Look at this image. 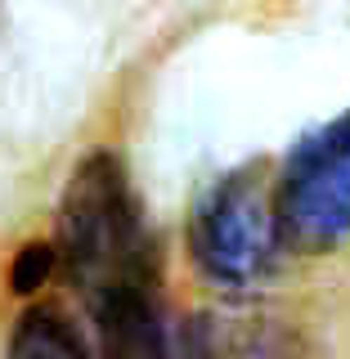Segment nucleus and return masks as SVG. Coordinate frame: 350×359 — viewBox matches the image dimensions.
Listing matches in <instances>:
<instances>
[{
	"mask_svg": "<svg viewBox=\"0 0 350 359\" xmlns=\"http://www.w3.org/2000/svg\"><path fill=\"white\" fill-rule=\"evenodd\" d=\"M54 256L86 306L121 287H153V243L117 153H86L72 166L54 220Z\"/></svg>",
	"mask_w": 350,
	"mask_h": 359,
	"instance_id": "nucleus-1",
	"label": "nucleus"
},
{
	"mask_svg": "<svg viewBox=\"0 0 350 359\" xmlns=\"http://www.w3.org/2000/svg\"><path fill=\"white\" fill-rule=\"evenodd\" d=\"M278 207L261 184V175H224L198 198L189 216V252L194 265L211 283L224 287H247L265 278L278 252Z\"/></svg>",
	"mask_w": 350,
	"mask_h": 359,
	"instance_id": "nucleus-2",
	"label": "nucleus"
},
{
	"mask_svg": "<svg viewBox=\"0 0 350 359\" xmlns=\"http://www.w3.org/2000/svg\"><path fill=\"white\" fill-rule=\"evenodd\" d=\"M274 207L283 238L301 247H332L350 233V112L292 153Z\"/></svg>",
	"mask_w": 350,
	"mask_h": 359,
	"instance_id": "nucleus-3",
	"label": "nucleus"
},
{
	"mask_svg": "<svg viewBox=\"0 0 350 359\" xmlns=\"http://www.w3.org/2000/svg\"><path fill=\"white\" fill-rule=\"evenodd\" d=\"M184 359H306V332L265 306H202L184 323Z\"/></svg>",
	"mask_w": 350,
	"mask_h": 359,
	"instance_id": "nucleus-4",
	"label": "nucleus"
},
{
	"mask_svg": "<svg viewBox=\"0 0 350 359\" xmlns=\"http://www.w3.org/2000/svg\"><path fill=\"white\" fill-rule=\"evenodd\" d=\"M90 310L99 328V359H171L153 287H121Z\"/></svg>",
	"mask_w": 350,
	"mask_h": 359,
	"instance_id": "nucleus-5",
	"label": "nucleus"
},
{
	"mask_svg": "<svg viewBox=\"0 0 350 359\" xmlns=\"http://www.w3.org/2000/svg\"><path fill=\"white\" fill-rule=\"evenodd\" d=\"M9 359H90V351L59 306H27L9 332Z\"/></svg>",
	"mask_w": 350,
	"mask_h": 359,
	"instance_id": "nucleus-6",
	"label": "nucleus"
},
{
	"mask_svg": "<svg viewBox=\"0 0 350 359\" xmlns=\"http://www.w3.org/2000/svg\"><path fill=\"white\" fill-rule=\"evenodd\" d=\"M59 269V256H54V243H27L22 252L14 256V265H9V287L18 292V297H32L45 278Z\"/></svg>",
	"mask_w": 350,
	"mask_h": 359,
	"instance_id": "nucleus-7",
	"label": "nucleus"
}]
</instances>
